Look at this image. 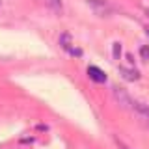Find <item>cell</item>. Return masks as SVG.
<instances>
[{"mask_svg":"<svg viewBox=\"0 0 149 149\" xmlns=\"http://www.w3.org/2000/svg\"><path fill=\"white\" fill-rule=\"evenodd\" d=\"M147 13H149V11H147Z\"/></svg>","mask_w":149,"mask_h":149,"instance_id":"obj_12","label":"cell"},{"mask_svg":"<svg viewBox=\"0 0 149 149\" xmlns=\"http://www.w3.org/2000/svg\"><path fill=\"white\" fill-rule=\"evenodd\" d=\"M43 2L47 4V6H49L50 9H54V11H62L63 9V6H62V0H43Z\"/></svg>","mask_w":149,"mask_h":149,"instance_id":"obj_6","label":"cell"},{"mask_svg":"<svg viewBox=\"0 0 149 149\" xmlns=\"http://www.w3.org/2000/svg\"><path fill=\"white\" fill-rule=\"evenodd\" d=\"M116 142H118V147H119V149H130V147L127 146V143H123L121 140H116Z\"/></svg>","mask_w":149,"mask_h":149,"instance_id":"obj_8","label":"cell"},{"mask_svg":"<svg viewBox=\"0 0 149 149\" xmlns=\"http://www.w3.org/2000/svg\"><path fill=\"white\" fill-rule=\"evenodd\" d=\"M114 97L118 99V102L121 106H125V108H130V104H132V99L129 97V93L125 90H121V88H114Z\"/></svg>","mask_w":149,"mask_h":149,"instance_id":"obj_4","label":"cell"},{"mask_svg":"<svg viewBox=\"0 0 149 149\" xmlns=\"http://www.w3.org/2000/svg\"><path fill=\"white\" fill-rule=\"evenodd\" d=\"M60 45H62V49L63 50H67L71 56H82V50L78 49V47H74L73 45V41H71V36L69 34H63L62 37H60Z\"/></svg>","mask_w":149,"mask_h":149,"instance_id":"obj_2","label":"cell"},{"mask_svg":"<svg viewBox=\"0 0 149 149\" xmlns=\"http://www.w3.org/2000/svg\"><path fill=\"white\" fill-rule=\"evenodd\" d=\"M88 6L93 9V13L99 17H110L112 15V6L106 0H88Z\"/></svg>","mask_w":149,"mask_h":149,"instance_id":"obj_1","label":"cell"},{"mask_svg":"<svg viewBox=\"0 0 149 149\" xmlns=\"http://www.w3.org/2000/svg\"><path fill=\"white\" fill-rule=\"evenodd\" d=\"M121 73H123V77L127 78V80H136L140 77L138 71H130V69H125V67H121Z\"/></svg>","mask_w":149,"mask_h":149,"instance_id":"obj_7","label":"cell"},{"mask_svg":"<svg viewBox=\"0 0 149 149\" xmlns=\"http://www.w3.org/2000/svg\"><path fill=\"white\" fill-rule=\"evenodd\" d=\"M114 56L116 58L119 56V43H114Z\"/></svg>","mask_w":149,"mask_h":149,"instance_id":"obj_9","label":"cell"},{"mask_svg":"<svg viewBox=\"0 0 149 149\" xmlns=\"http://www.w3.org/2000/svg\"><path fill=\"white\" fill-rule=\"evenodd\" d=\"M88 74H90V78H91L93 82H99V84L106 82L104 71H102V69H99V67H95V65H90V67H88Z\"/></svg>","mask_w":149,"mask_h":149,"instance_id":"obj_5","label":"cell"},{"mask_svg":"<svg viewBox=\"0 0 149 149\" xmlns=\"http://www.w3.org/2000/svg\"><path fill=\"white\" fill-rule=\"evenodd\" d=\"M142 54H143V58H147V56H149V50L147 49H142Z\"/></svg>","mask_w":149,"mask_h":149,"instance_id":"obj_10","label":"cell"},{"mask_svg":"<svg viewBox=\"0 0 149 149\" xmlns=\"http://www.w3.org/2000/svg\"><path fill=\"white\" fill-rule=\"evenodd\" d=\"M147 36H149V30H147Z\"/></svg>","mask_w":149,"mask_h":149,"instance_id":"obj_11","label":"cell"},{"mask_svg":"<svg viewBox=\"0 0 149 149\" xmlns=\"http://www.w3.org/2000/svg\"><path fill=\"white\" fill-rule=\"evenodd\" d=\"M130 108L136 112V116H138L140 119H143V121L149 125V106H147V104H143V102L132 99V104H130Z\"/></svg>","mask_w":149,"mask_h":149,"instance_id":"obj_3","label":"cell"}]
</instances>
